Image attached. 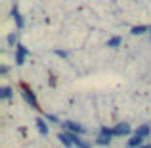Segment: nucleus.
<instances>
[{
  "instance_id": "nucleus-1",
  "label": "nucleus",
  "mask_w": 151,
  "mask_h": 148,
  "mask_svg": "<svg viewBox=\"0 0 151 148\" xmlns=\"http://www.w3.org/2000/svg\"><path fill=\"white\" fill-rule=\"evenodd\" d=\"M132 129H130L128 123H117L113 127V137H124V135H130Z\"/></svg>"
},
{
  "instance_id": "nucleus-2",
  "label": "nucleus",
  "mask_w": 151,
  "mask_h": 148,
  "mask_svg": "<svg viewBox=\"0 0 151 148\" xmlns=\"http://www.w3.org/2000/svg\"><path fill=\"white\" fill-rule=\"evenodd\" d=\"M63 125H65V129L71 131V133H77V135H84L86 133V129L81 125V123H77V121H65Z\"/></svg>"
},
{
  "instance_id": "nucleus-3",
  "label": "nucleus",
  "mask_w": 151,
  "mask_h": 148,
  "mask_svg": "<svg viewBox=\"0 0 151 148\" xmlns=\"http://www.w3.org/2000/svg\"><path fill=\"white\" fill-rule=\"evenodd\" d=\"M25 58H27V48L23 44H17L15 46V63H17V66H23V63H25Z\"/></svg>"
},
{
  "instance_id": "nucleus-4",
  "label": "nucleus",
  "mask_w": 151,
  "mask_h": 148,
  "mask_svg": "<svg viewBox=\"0 0 151 148\" xmlns=\"http://www.w3.org/2000/svg\"><path fill=\"white\" fill-rule=\"evenodd\" d=\"M58 139H59V142H61L63 146H67V148H71V146H75V142H73V133H59L58 135Z\"/></svg>"
},
{
  "instance_id": "nucleus-5",
  "label": "nucleus",
  "mask_w": 151,
  "mask_h": 148,
  "mask_svg": "<svg viewBox=\"0 0 151 148\" xmlns=\"http://www.w3.org/2000/svg\"><path fill=\"white\" fill-rule=\"evenodd\" d=\"M134 135H138V137H142V139H147L149 135H151V125H149V123H144V125H140L136 131H134Z\"/></svg>"
},
{
  "instance_id": "nucleus-6",
  "label": "nucleus",
  "mask_w": 151,
  "mask_h": 148,
  "mask_svg": "<svg viewBox=\"0 0 151 148\" xmlns=\"http://www.w3.org/2000/svg\"><path fill=\"white\" fill-rule=\"evenodd\" d=\"M140 146H144V139L138 135H132V139H128V148H140Z\"/></svg>"
},
{
  "instance_id": "nucleus-7",
  "label": "nucleus",
  "mask_w": 151,
  "mask_h": 148,
  "mask_svg": "<svg viewBox=\"0 0 151 148\" xmlns=\"http://www.w3.org/2000/svg\"><path fill=\"white\" fill-rule=\"evenodd\" d=\"M37 129H38V133H40V135H48V125H46V121H44V119H40V117L37 119Z\"/></svg>"
},
{
  "instance_id": "nucleus-8",
  "label": "nucleus",
  "mask_w": 151,
  "mask_h": 148,
  "mask_svg": "<svg viewBox=\"0 0 151 148\" xmlns=\"http://www.w3.org/2000/svg\"><path fill=\"white\" fill-rule=\"evenodd\" d=\"M73 142H75V146H77V148H90L88 142H84L77 133H73Z\"/></svg>"
},
{
  "instance_id": "nucleus-9",
  "label": "nucleus",
  "mask_w": 151,
  "mask_h": 148,
  "mask_svg": "<svg viewBox=\"0 0 151 148\" xmlns=\"http://www.w3.org/2000/svg\"><path fill=\"white\" fill-rule=\"evenodd\" d=\"M12 15H14V19H15V23H17V27L21 29V27H23V17H21V14L17 12V8H14V10H12Z\"/></svg>"
},
{
  "instance_id": "nucleus-10",
  "label": "nucleus",
  "mask_w": 151,
  "mask_h": 148,
  "mask_svg": "<svg viewBox=\"0 0 151 148\" xmlns=\"http://www.w3.org/2000/svg\"><path fill=\"white\" fill-rule=\"evenodd\" d=\"M121 42H122L121 37H113V39H109V41H107V46H111V48H117Z\"/></svg>"
},
{
  "instance_id": "nucleus-11",
  "label": "nucleus",
  "mask_w": 151,
  "mask_h": 148,
  "mask_svg": "<svg viewBox=\"0 0 151 148\" xmlns=\"http://www.w3.org/2000/svg\"><path fill=\"white\" fill-rule=\"evenodd\" d=\"M10 96H12V89H10V87H2V89H0V98L6 100Z\"/></svg>"
},
{
  "instance_id": "nucleus-12",
  "label": "nucleus",
  "mask_w": 151,
  "mask_h": 148,
  "mask_svg": "<svg viewBox=\"0 0 151 148\" xmlns=\"http://www.w3.org/2000/svg\"><path fill=\"white\" fill-rule=\"evenodd\" d=\"M145 31H147V27H145V25H136V27H132L130 33H132V35H144Z\"/></svg>"
},
{
  "instance_id": "nucleus-13",
  "label": "nucleus",
  "mask_w": 151,
  "mask_h": 148,
  "mask_svg": "<svg viewBox=\"0 0 151 148\" xmlns=\"http://www.w3.org/2000/svg\"><path fill=\"white\" fill-rule=\"evenodd\" d=\"M100 135H101V137H107V139H113V129H109V127H101Z\"/></svg>"
},
{
  "instance_id": "nucleus-14",
  "label": "nucleus",
  "mask_w": 151,
  "mask_h": 148,
  "mask_svg": "<svg viewBox=\"0 0 151 148\" xmlns=\"http://www.w3.org/2000/svg\"><path fill=\"white\" fill-rule=\"evenodd\" d=\"M109 142H111V139H107V137H101V135H100V139L96 141V144H100V146H107Z\"/></svg>"
},
{
  "instance_id": "nucleus-15",
  "label": "nucleus",
  "mask_w": 151,
  "mask_h": 148,
  "mask_svg": "<svg viewBox=\"0 0 151 148\" xmlns=\"http://www.w3.org/2000/svg\"><path fill=\"white\" fill-rule=\"evenodd\" d=\"M23 96H25V100H27V102H31L35 108H37V100H35V96H33V94H29V93L25 90V93H23Z\"/></svg>"
},
{
  "instance_id": "nucleus-16",
  "label": "nucleus",
  "mask_w": 151,
  "mask_h": 148,
  "mask_svg": "<svg viewBox=\"0 0 151 148\" xmlns=\"http://www.w3.org/2000/svg\"><path fill=\"white\" fill-rule=\"evenodd\" d=\"M15 41H17V39H15V35H14V33H12V35H8V42H10L12 46L15 44Z\"/></svg>"
},
{
  "instance_id": "nucleus-17",
  "label": "nucleus",
  "mask_w": 151,
  "mask_h": 148,
  "mask_svg": "<svg viewBox=\"0 0 151 148\" xmlns=\"http://www.w3.org/2000/svg\"><path fill=\"white\" fill-rule=\"evenodd\" d=\"M140 148H151V144H145V146H140Z\"/></svg>"
},
{
  "instance_id": "nucleus-18",
  "label": "nucleus",
  "mask_w": 151,
  "mask_h": 148,
  "mask_svg": "<svg viewBox=\"0 0 151 148\" xmlns=\"http://www.w3.org/2000/svg\"><path fill=\"white\" fill-rule=\"evenodd\" d=\"M149 33H151V29H149Z\"/></svg>"
}]
</instances>
